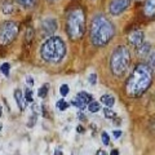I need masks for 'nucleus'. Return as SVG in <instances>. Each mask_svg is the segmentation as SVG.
I'll use <instances>...</instances> for the list:
<instances>
[{"instance_id": "nucleus-32", "label": "nucleus", "mask_w": 155, "mask_h": 155, "mask_svg": "<svg viewBox=\"0 0 155 155\" xmlns=\"http://www.w3.org/2000/svg\"><path fill=\"white\" fill-rule=\"evenodd\" d=\"M113 134H114V137H115V138H119L120 136H122V130L116 129V130H114V132H113Z\"/></svg>"}, {"instance_id": "nucleus-13", "label": "nucleus", "mask_w": 155, "mask_h": 155, "mask_svg": "<svg viewBox=\"0 0 155 155\" xmlns=\"http://www.w3.org/2000/svg\"><path fill=\"white\" fill-rule=\"evenodd\" d=\"M14 9H16V7H14L12 0H7V2L3 3V13L4 14H12L14 12Z\"/></svg>"}, {"instance_id": "nucleus-30", "label": "nucleus", "mask_w": 155, "mask_h": 155, "mask_svg": "<svg viewBox=\"0 0 155 155\" xmlns=\"http://www.w3.org/2000/svg\"><path fill=\"white\" fill-rule=\"evenodd\" d=\"M26 84L30 87V88L34 85V80H32V78H31V76H27V78H26Z\"/></svg>"}, {"instance_id": "nucleus-10", "label": "nucleus", "mask_w": 155, "mask_h": 155, "mask_svg": "<svg viewBox=\"0 0 155 155\" xmlns=\"http://www.w3.org/2000/svg\"><path fill=\"white\" fill-rule=\"evenodd\" d=\"M143 14H145V17H147V18L155 17V0H145Z\"/></svg>"}, {"instance_id": "nucleus-34", "label": "nucleus", "mask_w": 155, "mask_h": 155, "mask_svg": "<svg viewBox=\"0 0 155 155\" xmlns=\"http://www.w3.org/2000/svg\"><path fill=\"white\" fill-rule=\"evenodd\" d=\"M110 155H119V150H116V149H114L113 151L110 153Z\"/></svg>"}, {"instance_id": "nucleus-19", "label": "nucleus", "mask_w": 155, "mask_h": 155, "mask_svg": "<svg viewBox=\"0 0 155 155\" xmlns=\"http://www.w3.org/2000/svg\"><path fill=\"white\" fill-rule=\"evenodd\" d=\"M88 110L91 113H97V111L101 110V105L100 102H97V101H91L88 104Z\"/></svg>"}, {"instance_id": "nucleus-15", "label": "nucleus", "mask_w": 155, "mask_h": 155, "mask_svg": "<svg viewBox=\"0 0 155 155\" xmlns=\"http://www.w3.org/2000/svg\"><path fill=\"white\" fill-rule=\"evenodd\" d=\"M76 97L78 98H80L83 102H85L87 105H88L91 101H93V97H92V94H89V93H87V92H79V93L76 94Z\"/></svg>"}, {"instance_id": "nucleus-26", "label": "nucleus", "mask_w": 155, "mask_h": 155, "mask_svg": "<svg viewBox=\"0 0 155 155\" xmlns=\"http://www.w3.org/2000/svg\"><path fill=\"white\" fill-rule=\"evenodd\" d=\"M151 69H155V52H153L149 56V64H147Z\"/></svg>"}, {"instance_id": "nucleus-24", "label": "nucleus", "mask_w": 155, "mask_h": 155, "mask_svg": "<svg viewBox=\"0 0 155 155\" xmlns=\"http://www.w3.org/2000/svg\"><path fill=\"white\" fill-rule=\"evenodd\" d=\"M26 41H27V44H30V43L32 41V38H34V30L30 27V28H27V31H26Z\"/></svg>"}, {"instance_id": "nucleus-25", "label": "nucleus", "mask_w": 155, "mask_h": 155, "mask_svg": "<svg viewBox=\"0 0 155 155\" xmlns=\"http://www.w3.org/2000/svg\"><path fill=\"white\" fill-rule=\"evenodd\" d=\"M60 92H61V94L62 96H67V94H69V92H70V88H69V85H67V84H62L61 85V88H60Z\"/></svg>"}, {"instance_id": "nucleus-36", "label": "nucleus", "mask_w": 155, "mask_h": 155, "mask_svg": "<svg viewBox=\"0 0 155 155\" xmlns=\"http://www.w3.org/2000/svg\"><path fill=\"white\" fill-rule=\"evenodd\" d=\"M54 155H64V153H62L61 150H56V151H54Z\"/></svg>"}, {"instance_id": "nucleus-21", "label": "nucleus", "mask_w": 155, "mask_h": 155, "mask_svg": "<svg viewBox=\"0 0 155 155\" xmlns=\"http://www.w3.org/2000/svg\"><path fill=\"white\" fill-rule=\"evenodd\" d=\"M25 97H26V101L27 102H34V93H32V89L28 87L25 92Z\"/></svg>"}, {"instance_id": "nucleus-14", "label": "nucleus", "mask_w": 155, "mask_h": 155, "mask_svg": "<svg viewBox=\"0 0 155 155\" xmlns=\"http://www.w3.org/2000/svg\"><path fill=\"white\" fill-rule=\"evenodd\" d=\"M101 102L105 104L107 107H111V106L115 104V98L113 96H110V94H104L102 97H101Z\"/></svg>"}, {"instance_id": "nucleus-20", "label": "nucleus", "mask_w": 155, "mask_h": 155, "mask_svg": "<svg viewBox=\"0 0 155 155\" xmlns=\"http://www.w3.org/2000/svg\"><path fill=\"white\" fill-rule=\"evenodd\" d=\"M48 88H49V85H43L40 89L38 91V96L40 97V98H45V97L48 96Z\"/></svg>"}, {"instance_id": "nucleus-8", "label": "nucleus", "mask_w": 155, "mask_h": 155, "mask_svg": "<svg viewBox=\"0 0 155 155\" xmlns=\"http://www.w3.org/2000/svg\"><path fill=\"white\" fill-rule=\"evenodd\" d=\"M57 30V21L54 18H45L41 23V34L43 36H49Z\"/></svg>"}, {"instance_id": "nucleus-16", "label": "nucleus", "mask_w": 155, "mask_h": 155, "mask_svg": "<svg viewBox=\"0 0 155 155\" xmlns=\"http://www.w3.org/2000/svg\"><path fill=\"white\" fill-rule=\"evenodd\" d=\"M69 106H70V104H69V102H66L64 98L58 100L57 102H56V107H57V110H60V111H65V110H67V109H69Z\"/></svg>"}, {"instance_id": "nucleus-3", "label": "nucleus", "mask_w": 155, "mask_h": 155, "mask_svg": "<svg viewBox=\"0 0 155 155\" xmlns=\"http://www.w3.org/2000/svg\"><path fill=\"white\" fill-rule=\"evenodd\" d=\"M85 12L81 5H74L66 14V32L71 40H79L85 32Z\"/></svg>"}, {"instance_id": "nucleus-11", "label": "nucleus", "mask_w": 155, "mask_h": 155, "mask_svg": "<svg viewBox=\"0 0 155 155\" xmlns=\"http://www.w3.org/2000/svg\"><path fill=\"white\" fill-rule=\"evenodd\" d=\"M151 44L150 43H146V41H143L141 45L136 48V52H137V54L140 57H142V58H149V56L151 54Z\"/></svg>"}, {"instance_id": "nucleus-29", "label": "nucleus", "mask_w": 155, "mask_h": 155, "mask_svg": "<svg viewBox=\"0 0 155 155\" xmlns=\"http://www.w3.org/2000/svg\"><path fill=\"white\" fill-rule=\"evenodd\" d=\"M35 120H36V114H34V115L31 116V118H30V122L27 123V125H28V127H32V125L35 124Z\"/></svg>"}, {"instance_id": "nucleus-17", "label": "nucleus", "mask_w": 155, "mask_h": 155, "mask_svg": "<svg viewBox=\"0 0 155 155\" xmlns=\"http://www.w3.org/2000/svg\"><path fill=\"white\" fill-rule=\"evenodd\" d=\"M16 2L19 4V5H22L25 8H32V7H35L38 0H16Z\"/></svg>"}, {"instance_id": "nucleus-4", "label": "nucleus", "mask_w": 155, "mask_h": 155, "mask_svg": "<svg viewBox=\"0 0 155 155\" xmlns=\"http://www.w3.org/2000/svg\"><path fill=\"white\" fill-rule=\"evenodd\" d=\"M41 57L47 62L57 64L66 54V45L60 36H49L41 45Z\"/></svg>"}, {"instance_id": "nucleus-37", "label": "nucleus", "mask_w": 155, "mask_h": 155, "mask_svg": "<svg viewBox=\"0 0 155 155\" xmlns=\"http://www.w3.org/2000/svg\"><path fill=\"white\" fill-rule=\"evenodd\" d=\"M0 116H2V106H0Z\"/></svg>"}, {"instance_id": "nucleus-2", "label": "nucleus", "mask_w": 155, "mask_h": 155, "mask_svg": "<svg viewBox=\"0 0 155 155\" xmlns=\"http://www.w3.org/2000/svg\"><path fill=\"white\" fill-rule=\"evenodd\" d=\"M115 27L104 14H97L91 23V40L96 47H104L114 38Z\"/></svg>"}, {"instance_id": "nucleus-18", "label": "nucleus", "mask_w": 155, "mask_h": 155, "mask_svg": "<svg viewBox=\"0 0 155 155\" xmlns=\"http://www.w3.org/2000/svg\"><path fill=\"white\" fill-rule=\"evenodd\" d=\"M72 105H74L78 110H84L87 106H88L85 102H83V101H81L80 98H78V97H75V98L72 100Z\"/></svg>"}, {"instance_id": "nucleus-7", "label": "nucleus", "mask_w": 155, "mask_h": 155, "mask_svg": "<svg viewBox=\"0 0 155 155\" xmlns=\"http://www.w3.org/2000/svg\"><path fill=\"white\" fill-rule=\"evenodd\" d=\"M130 5V0H113L109 5V12L111 16H119L125 12Z\"/></svg>"}, {"instance_id": "nucleus-12", "label": "nucleus", "mask_w": 155, "mask_h": 155, "mask_svg": "<svg viewBox=\"0 0 155 155\" xmlns=\"http://www.w3.org/2000/svg\"><path fill=\"white\" fill-rule=\"evenodd\" d=\"M14 100H16V104L18 105V107L21 111H23L26 109V104H27V101H26V97L23 96V93L21 92V89H16L14 91Z\"/></svg>"}, {"instance_id": "nucleus-35", "label": "nucleus", "mask_w": 155, "mask_h": 155, "mask_svg": "<svg viewBox=\"0 0 155 155\" xmlns=\"http://www.w3.org/2000/svg\"><path fill=\"white\" fill-rule=\"evenodd\" d=\"M96 155H107V154H106V151H104V150H98Z\"/></svg>"}, {"instance_id": "nucleus-23", "label": "nucleus", "mask_w": 155, "mask_h": 155, "mask_svg": "<svg viewBox=\"0 0 155 155\" xmlns=\"http://www.w3.org/2000/svg\"><path fill=\"white\" fill-rule=\"evenodd\" d=\"M104 114H105V116L107 119H114L115 116H116V114L114 113L113 110H110V107H106V109H104Z\"/></svg>"}, {"instance_id": "nucleus-27", "label": "nucleus", "mask_w": 155, "mask_h": 155, "mask_svg": "<svg viewBox=\"0 0 155 155\" xmlns=\"http://www.w3.org/2000/svg\"><path fill=\"white\" fill-rule=\"evenodd\" d=\"M101 137H102V142H104V145H109V143H110V137H109V134L106 133V132H102V133H101Z\"/></svg>"}, {"instance_id": "nucleus-6", "label": "nucleus", "mask_w": 155, "mask_h": 155, "mask_svg": "<svg viewBox=\"0 0 155 155\" xmlns=\"http://www.w3.org/2000/svg\"><path fill=\"white\" fill-rule=\"evenodd\" d=\"M19 31V25L14 21H5L0 25V45L5 47L16 40Z\"/></svg>"}, {"instance_id": "nucleus-31", "label": "nucleus", "mask_w": 155, "mask_h": 155, "mask_svg": "<svg viewBox=\"0 0 155 155\" xmlns=\"http://www.w3.org/2000/svg\"><path fill=\"white\" fill-rule=\"evenodd\" d=\"M32 110H34V113H35V114H36V113L39 114V113H40V106L36 105V104H34V105H32Z\"/></svg>"}, {"instance_id": "nucleus-33", "label": "nucleus", "mask_w": 155, "mask_h": 155, "mask_svg": "<svg viewBox=\"0 0 155 155\" xmlns=\"http://www.w3.org/2000/svg\"><path fill=\"white\" fill-rule=\"evenodd\" d=\"M76 132H78V133H84L85 129L81 127V125H78V127H76Z\"/></svg>"}, {"instance_id": "nucleus-28", "label": "nucleus", "mask_w": 155, "mask_h": 155, "mask_svg": "<svg viewBox=\"0 0 155 155\" xmlns=\"http://www.w3.org/2000/svg\"><path fill=\"white\" fill-rule=\"evenodd\" d=\"M88 80H89V83H91V84H93V85H94V84L97 83V75H96V74H91L89 78H88Z\"/></svg>"}, {"instance_id": "nucleus-22", "label": "nucleus", "mask_w": 155, "mask_h": 155, "mask_svg": "<svg viewBox=\"0 0 155 155\" xmlns=\"http://www.w3.org/2000/svg\"><path fill=\"white\" fill-rule=\"evenodd\" d=\"M0 70H2V72H3V75H5V76H8L9 75V71H11V65L9 64H3L2 66H0Z\"/></svg>"}, {"instance_id": "nucleus-38", "label": "nucleus", "mask_w": 155, "mask_h": 155, "mask_svg": "<svg viewBox=\"0 0 155 155\" xmlns=\"http://www.w3.org/2000/svg\"><path fill=\"white\" fill-rule=\"evenodd\" d=\"M0 129H2V124H0Z\"/></svg>"}, {"instance_id": "nucleus-1", "label": "nucleus", "mask_w": 155, "mask_h": 155, "mask_svg": "<svg viewBox=\"0 0 155 155\" xmlns=\"http://www.w3.org/2000/svg\"><path fill=\"white\" fill-rule=\"evenodd\" d=\"M153 69L147 64H138L125 83V93L129 97H141L153 83Z\"/></svg>"}, {"instance_id": "nucleus-5", "label": "nucleus", "mask_w": 155, "mask_h": 155, "mask_svg": "<svg viewBox=\"0 0 155 155\" xmlns=\"http://www.w3.org/2000/svg\"><path fill=\"white\" fill-rule=\"evenodd\" d=\"M130 64V53L125 45L116 47L110 57V69L115 76H123Z\"/></svg>"}, {"instance_id": "nucleus-9", "label": "nucleus", "mask_w": 155, "mask_h": 155, "mask_svg": "<svg viewBox=\"0 0 155 155\" xmlns=\"http://www.w3.org/2000/svg\"><path fill=\"white\" fill-rule=\"evenodd\" d=\"M145 34L142 30H134L129 34V36H128V43L130 45H132L133 48H137L142 44V43L145 41Z\"/></svg>"}]
</instances>
